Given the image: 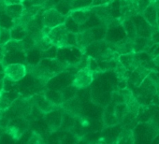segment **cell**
I'll list each match as a JSON object with an SVG mask.
<instances>
[{
    "mask_svg": "<svg viewBox=\"0 0 159 144\" xmlns=\"http://www.w3.org/2000/svg\"><path fill=\"white\" fill-rule=\"evenodd\" d=\"M122 26L126 34V38H128L131 40H134L137 38V36H138L137 26H136L135 23L131 20V18L125 19V21H123Z\"/></svg>",
    "mask_w": 159,
    "mask_h": 144,
    "instance_id": "4fadbf2b",
    "label": "cell"
},
{
    "mask_svg": "<svg viewBox=\"0 0 159 144\" xmlns=\"http://www.w3.org/2000/svg\"><path fill=\"white\" fill-rule=\"evenodd\" d=\"M135 135L134 131L131 128L123 127L121 133L116 138V143H135Z\"/></svg>",
    "mask_w": 159,
    "mask_h": 144,
    "instance_id": "5bb4252c",
    "label": "cell"
},
{
    "mask_svg": "<svg viewBox=\"0 0 159 144\" xmlns=\"http://www.w3.org/2000/svg\"><path fill=\"white\" fill-rule=\"evenodd\" d=\"M3 70H4V65L2 63H0V73H3Z\"/></svg>",
    "mask_w": 159,
    "mask_h": 144,
    "instance_id": "4316f807",
    "label": "cell"
},
{
    "mask_svg": "<svg viewBox=\"0 0 159 144\" xmlns=\"http://www.w3.org/2000/svg\"><path fill=\"white\" fill-rule=\"evenodd\" d=\"M11 39V29L0 26V46H5Z\"/></svg>",
    "mask_w": 159,
    "mask_h": 144,
    "instance_id": "e0dca14e",
    "label": "cell"
},
{
    "mask_svg": "<svg viewBox=\"0 0 159 144\" xmlns=\"http://www.w3.org/2000/svg\"><path fill=\"white\" fill-rule=\"evenodd\" d=\"M152 61V63H153V65L155 66H159V55H157L156 57H154Z\"/></svg>",
    "mask_w": 159,
    "mask_h": 144,
    "instance_id": "cb8c5ba5",
    "label": "cell"
},
{
    "mask_svg": "<svg viewBox=\"0 0 159 144\" xmlns=\"http://www.w3.org/2000/svg\"><path fill=\"white\" fill-rule=\"evenodd\" d=\"M0 1H1V0H0Z\"/></svg>",
    "mask_w": 159,
    "mask_h": 144,
    "instance_id": "4dcf8cb0",
    "label": "cell"
},
{
    "mask_svg": "<svg viewBox=\"0 0 159 144\" xmlns=\"http://www.w3.org/2000/svg\"><path fill=\"white\" fill-rule=\"evenodd\" d=\"M95 74V72L88 66L80 69L74 77L72 86L76 89H84L88 87L94 80Z\"/></svg>",
    "mask_w": 159,
    "mask_h": 144,
    "instance_id": "277c9868",
    "label": "cell"
},
{
    "mask_svg": "<svg viewBox=\"0 0 159 144\" xmlns=\"http://www.w3.org/2000/svg\"><path fill=\"white\" fill-rule=\"evenodd\" d=\"M47 35L52 44V46L57 48H65L72 45L71 40L75 42L76 45V33L68 30L66 25H60L56 27L51 28L47 31Z\"/></svg>",
    "mask_w": 159,
    "mask_h": 144,
    "instance_id": "6da1fadb",
    "label": "cell"
},
{
    "mask_svg": "<svg viewBox=\"0 0 159 144\" xmlns=\"http://www.w3.org/2000/svg\"><path fill=\"white\" fill-rule=\"evenodd\" d=\"M139 88V94L138 96H135L137 99L141 98V99H145L147 97H153L156 94L157 91V87L155 83L152 81V79L148 75L140 83V85L138 87Z\"/></svg>",
    "mask_w": 159,
    "mask_h": 144,
    "instance_id": "5b68a950",
    "label": "cell"
},
{
    "mask_svg": "<svg viewBox=\"0 0 159 144\" xmlns=\"http://www.w3.org/2000/svg\"><path fill=\"white\" fill-rule=\"evenodd\" d=\"M3 93H4V90H0V98L3 96Z\"/></svg>",
    "mask_w": 159,
    "mask_h": 144,
    "instance_id": "f1b7e54d",
    "label": "cell"
},
{
    "mask_svg": "<svg viewBox=\"0 0 159 144\" xmlns=\"http://www.w3.org/2000/svg\"><path fill=\"white\" fill-rule=\"evenodd\" d=\"M113 70L116 74V77L118 78V80L120 82H126L127 83V79L129 76V71L125 68V66L118 59L115 61Z\"/></svg>",
    "mask_w": 159,
    "mask_h": 144,
    "instance_id": "2e32d148",
    "label": "cell"
},
{
    "mask_svg": "<svg viewBox=\"0 0 159 144\" xmlns=\"http://www.w3.org/2000/svg\"><path fill=\"white\" fill-rule=\"evenodd\" d=\"M153 3H154V5H155L156 9L159 11V0H155V1H154Z\"/></svg>",
    "mask_w": 159,
    "mask_h": 144,
    "instance_id": "484cf974",
    "label": "cell"
},
{
    "mask_svg": "<svg viewBox=\"0 0 159 144\" xmlns=\"http://www.w3.org/2000/svg\"><path fill=\"white\" fill-rule=\"evenodd\" d=\"M75 2L76 0H60V4H65L67 7H71Z\"/></svg>",
    "mask_w": 159,
    "mask_h": 144,
    "instance_id": "44dd1931",
    "label": "cell"
},
{
    "mask_svg": "<svg viewBox=\"0 0 159 144\" xmlns=\"http://www.w3.org/2000/svg\"><path fill=\"white\" fill-rule=\"evenodd\" d=\"M29 143H43V139L39 134L33 132V134L31 135V137L29 139Z\"/></svg>",
    "mask_w": 159,
    "mask_h": 144,
    "instance_id": "ffe728a7",
    "label": "cell"
},
{
    "mask_svg": "<svg viewBox=\"0 0 159 144\" xmlns=\"http://www.w3.org/2000/svg\"><path fill=\"white\" fill-rule=\"evenodd\" d=\"M3 73L5 79L12 83H18L27 75V66L22 63L9 64L4 66Z\"/></svg>",
    "mask_w": 159,
    "mask_h": 144,
    "instance_id": "3957f363",
    "label": "cell"
},
{
    "mask_svg": "<svg viewBox=\"0 0 159 144\" xmlns=\"http://www.w3.org/2000/svg\"><path fill=\"white\" fill-rule=\"evenodd\" d=\"M154 97H156V101H157V104L159 106V88H157V91H156V94H155Z\"/></svg>",
    "mask_w": 159,
    "mask_h": 144,
    "instance_id": "d4e9b609",
    "label": "cell"
},
{
    "mask_svg": "<svg viewBox=\"0 0 159 144\" xmlns=\"http://www.w3.org/2000/svg\"><path fill=\"white\" fill-rule=\"evenodd\" d=\"M151 40L152 41L153 44H159V28H153L151 36H150Z\"/></svg>",
    "mask_w": 159,
    "mask_h": 144,
    "instance_id": "d6986e66",
    "label": "cell"
},
{
    "mask_svg": "<svg viewBox=\"0 0 159 144\" xmlns=\"http://www.w3.org/2000/svg\"><path fill=\"white\" fill-rule=\"evenodd\" d=\"M115 0H92L90 7H97V6H105L112 4Z\"/></svg>",
    "mask_w": 159,
    "mask_h": 144,
    "instance_id": "ac0fdd59",
    "label": "cell"
},
{
    "mask_svg": "<svg viewBox=\"0 0 159 144\" xmlns=\"http://www.w3.org/2000/svg\"><path fill=\"white\" fill-rule=\"evenodd\" d=\"M24 11V5L23 4H15V5H10L5 6V13L8 15L12 21L19 20L23 14Z\"/></svg>",
    "mask_w": 159,
    "mask_h": 144,
    "instance_id": "7c38bea8",
    "label": "cell"
},
{
    "mask_svg": "<svg viewBox=\"0 0 159 144\" xmlns=\"http://www.w3.org/2000/svg\"><path fill=\"white\" fill-rule=\"evenodd\" d=\"M151 70L152 69H150L147 66H145L144 65L140 64L137 68H135L133 71L129 72L127 83H132V85L134 87L138 88L140 85V83H142V81L149 75Z\"/></svg>",
    "mask_w": 159,
    "mask_h": 144,
    "instance_id": "52a82bcc",
    "label": "cell"
},
{
    "mask_svg": "<svg viewBox=\"0 0 159 144\" xmlns=\"http://www.w3.org/2000/svg\"><path fill=\"white\" fill-rule=\"evenodd\" d=\"M111 47L119 55L135 52L134 46H133V40L129 39L128 38H125L117 42H111Z\"/></svg>",
    "mask_w": 159,
    "mask_h": 144,
    "instance_id": "9c48e42d",
    "label": "cell"
},
{
    "mask_svg": "<svg viewBox=\"0 0 159 144\" xmlns=\"http://www.w3.org/2000/svg\"><path fill=\"white\" fill-rule=\"evenodd\" d=\"M153 45L154 44L152 43L150 38L137 36V38L133 40L134 52L137 53H148Z\"/></svg>",
    "mask_w": 159,
    "mask_h": 144,
    "instance_id": "30bf717a",
    "label": "cell"
},
{
    "mask_svg": "<svg viewBox=\"0 0 159 144\" xmlns=\"http://www.w3.org/2000/svg\"><path fill=\"white\" fill-rule=\"evenodd\" d=\"M33 47L37 48L38 50L41 51V52H47L48 50H50L52 46L47 33L43 34L41 37H39L38 39H36L33 43Z\"/></svg>",
    "mask_w": 159,
    "mask_h": 144,
    "instance_id": "9a60e30c",
    "label": "cell"
},
{
    "mask_svg": "<svg viewBox=\"0 0 159 144\" xmlns=\"http://www.w3.org/2000/svg\"><path fill=\"white\" fill-rule=\"evenodd\" d=\"M5 58V50L4 46H0V63H2V61Z\"/></svg>",
    "mask_w": 159,
    "mask_h": 144,
    "instance_id": "603a6c76",
    "label": "cell"
},
{
    "mask_svg": "<svg viewBox=\"0 0 159 144\" xmlns=\"http://www.w3.org/2000/svg\"><path fill=\"white\" fill-rule=\"evenodd\" d=\"M66 19L67 16L62 14L56 8L45 9L42 13V24L44 27L49 29L66 24Z\"/></svg>",
    "mask_w": 159,
    "mask_h": 144,
    "instance_id": "7a4b0ae2",
    "label": "cell"
},
{
    "mask_svg": "<svg viewBox=\"0 0 159 144\" xmlns=\"http://www.w3.org/2000/svg\"><path fill=\"white\" fill-rule=\"evenodd\" d=\"M95 40V35L91 29H85L76 33V46L81 50H85Z\"/></svg>",
    "mask_w": 159,
    "mask_h": 144,
    "instance_id": "ba28073f",
    "label": "cell"
},
{
    "mask_svg": "<svg viewBox=\"0 0 159 144\" xmlns=\"http://www.w3.org/2000/svg\"><path fill=\"white\" fill-rule=\"evenodd\" d=\"M92 13V8L90 6L88 7H80V8H76L73 9L69 11V17L72 19V21L78 25H82L84 24H85Z\"/></svg>",
    "mask_w": 159,
    "mask_h": 144,
    "instance_id": "8992f818",
    "label": "cell"
},
{
    "mask_svg": "<svg viewBox=\"0 0 159 144\" xmlns=\"http://www.w3.org/2000/svg\"><path fill=\"white\" fill-rule=\"evenodd\" d=\"M157 27L159 28V11L157 10Z\"/></svg>",
    "mask_w": 159,
    "mask_h": 144,
    "instance_id": "83f0119b",
    "label": "cell"
},
{
    "mask_svg": "<svg viewBox=\"0 0 159 144\" xmlns=\"http://www.w3.org/2000/svg\"><path fill=\"white\" fill-rule=\"evenodd\" d=\"M141 16L152 27L157 28V9L154 3H151L141 13Z\"/></svg>",
    "mask_w": 159,
    "mask_h": 144,
    "instance_id": "8fae6325",
    "label": "cell"
},
{
    "mask_svg": "<svg viewBox=\"0 0 159 144\" xmlns=\"http://www.w3.org/2000/svg\"><path fill=\"white\" fill-rule=\"evenodd\" d=\"M5 76L4 73H0V90H4V84H5Z\"/></svg>",
    "mask_w": 159,
    "mask_h": 144,
    "instance_id": "7402d4cb",
    "label": "cell"
},
{
    "mask_svg": "<svg viewBox=\"0 0 159 144\" xmlns=\"http://www.w3.org/2000/svg\"><path fill=\"white\" fill-rule=\"evenodd\" d=\"M153 118V117H152ZM155 122L157 123V124H158V126H159V121H157V120H155Z\"/></svg>",
    "mask_w": 159,
    "mask_h": 144,
    "instance_id": "f546056e",
    "label": "cell"
}]
</instances>
